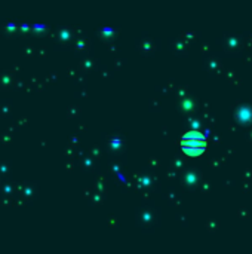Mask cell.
<instances>
[{"instance_id":"1","label":"cell","mask_w":252,"mask_h":254,"mask_svg":"<svg viewBox=\"0 0 252 254\" xmlns=\"http://www.w3.org/2000/svg\"><path fill=\"white\" fill-rule=\"evenodd\" d=\"M181 146L184 153H187L189 156H199L206 147V140L199 132H189L183 137Z\"/></svg>"}]
</instances>
